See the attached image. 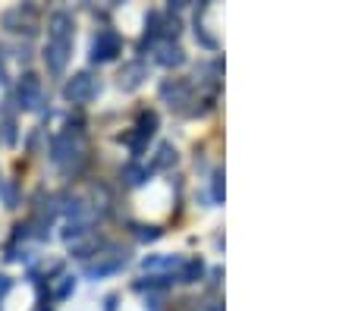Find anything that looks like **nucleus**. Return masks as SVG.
<instances>
[{
    "mask_svg": "<svg viewBox=\"0 0 355 311\" xmlns=\"http://www.w3.org/2000/svg\"><path fill=\"white\" fill-rule=\"evenodd\" d=\"M148 173H151V170H145V167H139V163H129L126 170H123V179H126L129 186H141L148 179Z\"/></svg>",
    "mask_w": 355,
    "mask_h": 311,
    "instance_id": "obj_15",
    "label": "nucleus"
},
{
    "mask_svg": "<svg viewBox=\"0 0 355 311\" xmlns=\"http://www.w3.org/2000/svg\"><path fill=\"white\" fill-rule=\"evenodd\" d=\"M73 290H76V277H63V283H60V290L54 292V299H60V302H63V299H67Z\"/></svg>",
    "mask_w": 355,
    "mask_h": 311,
    "instance_id": "obj_18",
    "label": "nucleus"
},
{
    "mask_svg": "<svg viewBox=\"0 0 355 311\" xmlns=\"http://www.w3.org/2000/svg\"><path fill=\"white\" fill-rule=\"evenodd\" d=\"M98 91H101V82H98V75L88 73V69H85V73H76L73 79L63 85V98H67V101H73V104H88L94 95H98Z\"/></svg>",
    "mask_w": 355,
    "mask_h": 311,
    "instance_id": "obj_2",
    "label": "nucleus"
},
{
    "mask_svg": "<svg viewBox=\"0 0 355 311\" xmlns=\"http://www.w3.org/2000/svg\"><path fill=\"white\" fill-rule=\"evenodd\" d=\"M161 98L170 107H182V104H189V98H192V85H189L186 79H167L161 85Z\"/></svg>",
    "mask_w": 355,
    "mask_h": 311,
    "instance_id": "obj_8",
    "label": "nucleus"
},
{
    "mask_svg": "<svg viewBox=\"0 0 355 311\" xmlns=\"http://www.w3.org/2000/svg\"><path fill=\"white\" fill-rule=\"evenodd\" d=\"M170 163H176V148L170 142H164L161 148H157L155 161H151V170H167Z\"/></svg>",
    "mask_w": 355,
    "mask_h": 311,
    "instance_id": "obj_14",
    "label": "nucleus"
},
{
    "mask_svg": "<svg viewBox=\"0 0 355 311\" xmlns=\"http://www.w3.org/2000/svg\"><path fill=\"white\" fill-rule=\"evenodd\" d=\"M104 311H116V296H107V308Z\"/></svg>",
    "mask_w": 355,
    "mask_h": 311,
    "instance_id": "obj_23",
    "label": "nucleus"
},
{
    "mask_svg": "<svg viewBox=\"0 0 355 311\" xmlns=\"http://www.w3.org/2000/svg\"><path fill=\"white\" fill-rule=\"evenodd\" d=\"M3 142L16 145V120H13V114L3 116Z\"/></svg>",
    "mask_w": 355,
    "mask_h": 311,
    "instance_id": "obj_17",
    "label": "nucleus"
},
{
    "mask_svg": "<svg viewBox=\"0 0 355 311\" xmlns=\"http://www.w3.org/2000/svg\"><path fill=\"white\" fill-rule=\"evenodd\" d=\"M205 277V261L201 258H189V261L180 264V274L173 277V283H198V280Z\"/></svg>",
    "mask_w": 355,
    "mask_h": 311,
    "instance_id": "obj_12",
    "label": "nucleus"
},
{
    "mask_svg": "<svg viewBox=\"0 0 355 311\" xmlns=\"http://www.w3.org/2000/svg\"><path fill=\"white\" fill-rule=\"evenodd\" d=\"M10 290H13V280H10V277H3V274H0V302H3V296H7Z\"/></svg>",
    "mask_w": 355,
    "mask_h": 311,
    "instance_id": "obj_21",
    "label": "nucleus"
},
{
    "mask_svg": "<svg viewBox=\"0 0 355 311\" xmlns=\"http://www.w3.org/2000/svg\"><path fill=\"white\" fill-rule=\"evenodd\" d=\"M155 132H157V114L155 110H141L135 126H132V132L126 136V145H129V151H132V157H139L141 151H145V145L151 142Z\"/></svg>",
    "mask_w": 355,
    "mask_h": 311,
    "instance_id": "obj_3",
    "label": "nucleus"
},
{
    "mask_svg": "<svg viewBox=\"0 0 355 311\" xmlns=\"http://www.w3.org/2000/svg\"><path fill=\"white\" fill-rule=\"evenodd\" d=\"M120 51H123L120 35L114 28H101L92 41V63H110L120 57Z\"/></svg>",
    "mask_w": 355,
    "mask_h": 311,
    "instance_id": "obj_4",
    "label": "nucleus"
},
{
    "mask_svg": "<svg viewBox=\"0 0 355 311\" xmlns=\"http://www.w3.org/2000/svg\"><path fill=\"white\" fill-rule=\"evenodd\" d=\"M16 101H19L22 110H38L44 104V88H41V79L35 73H26L19 79V88H16Z\"/></svg>",
    "mask_w": 355,
    "mask_h": 311,
    "instance_id": "obj_5",
    "label": "nucleus"
},
{
    "mask_svg": "<svg viewBox=\"0 0 355 311\" xmlns=\"http://www.w3.org/2000/svg\"><path fill=\"white\" fill-rule=\"evenodd\" d=\"M161 35H164V16L161 13H151V16H148V28H145V35H141V44H139V48L141 51L151 48V44H155Z\"/></svg>",
    "mask_w": 355,
    "mask_h": 311,
    "instance_id": "obj_13",
    "label": "nucleus"
},
{
    "mask_svg": "<svg viewBox=\"0 0 355 311\" xmlns=\"http://www.w3.org/2000/svg\"><path fill=\"white\" fill-rule=\"evenodd\" d=\"M182 258H145L141 261V267L145 271H161V267H180Z\"/></svg>",
    "mask_w": 355,
    "mask_h": 311,
    "instance_id": "obj_16",
    "label": "nucleus"
},
{
    "mask_svg": "<svg viewBox=\"0 0 355 311\" xmlns=\"http://www.w3.org/2000/svg\"><path fill=\"white\" fill-rule=\"evenodd\" d=\"M214 202H217V204L223 202V173H220V170L214 173Z\"/></svg>",
    "mask_w": 355,
    "mask_h": 311,
    "instance_id": "obj_20",
    "label": "nucleus"
},
{
    "mask_svg": "<svg viewBox=\"0 0 355 311\" xmlns=\"http://www.w3.org/2000/svg\"><path fill=\"white\" fill-rule=\"evenodd\" d=\"M126 264H129V251L126 249H116V245H107V251H104V255H98V261H92L85 267V277H92V280L110 277V274L123 271Z\"/></svg>",
    "mask_w": 355,
    "mask_h": 311,
    "instance_id": "obj_1",
    "label": "nucleus"
},
{
    "mask_svg": "<svg viewBox=\"0 0 355 311\" xmlns=\"http://www.w3.org/2000/svg\"><path fill=\"white\" fill-rule=\"evenodd\" d=\"M69 51H73V41H54V38H47L44 44V63L47 69L54 75H63V69H67L69 63Z\"/></svg>",
    "mask_w": 355,
    "mask_h": 311,
    "instance_id": "obj_7",
    "label": "nucleus"
},
{
    "mask_svg": "<svg viewBox=\"0 0 355 311\" xmlns=\"http://www.w3.org/2000/svg\"><path fill=\"white\" fill-rule=\"evenodd\" d=\"M3 28L13 35H35V28H38V22H35V10L32 7H13L3 13Z\"/></svg>",
    "mask_w": 355,
    "mask_h": 311,
    "instance_id": "obj_6",
    "label": "nucleus"
},
{
    "mask_svg": "<svg viewBox=\"0 0 355 311\" xmlns=\"http://www.w3.org/2000/svg\"><path fill=\"white\" fill-rule=\"evenodd\" d=\"M47 38L54 41H73V16L69 13H54L47 19Z\"/></svg>",
    "mask_w": 355,
    "mask_h": 311,
    "instance_id": "obj_10",
    "label": "nucleus"
},
{
    "mask_svg": "<svg viewBox=\"0 0 355 311\" xmlns=\"http://www.w3.org/2000/svg\"><path fill=\"white\" fill-rule=\"evenodd\" d=\"M155 60L161 63V66H182V63H186V51H182L176 41H161L155 48Z\"/></svg>",
    "mask_w": 355,
    "mask_h": 311,
    "instance_id": "obj_9",
    "label": "nucleus"
},
{
    "mask_svg": "<svg viewBox=\"0 0 355 311\" xmlns=\"http://www.w3.org/2000/svg\"><path fill=\"white\" fill-rule=\"evenodd\" d=\"M139 239L141 242H155V239H161V230L157 226H139Z\"/></svg>",
    "mask_w": 355,
    "mask_h": 311,
    "instance_id": "obj_19",
    "label": "nucleus"
},
{
    "mask_svg": "<svg viewBox=\"0 0 355 311\" xmlns=\"http://www.w3.org/2000/svg\"><path fill=\"white\" fill-rule=\"evenodd\" d=\"M3 198H7V208H16V189H13V186H7V189H3Z\"/></svg>",
    "mask_w": 355,
    "mask_h": 311,
    "instance_id": "obj_22",
    "label": "nucleus"
},
{
    "mask_svg": "<svg viewBox=\"0 0 355 311\" xmlns=\"http://www.w3.org/2000/svg\"><path fill=\"white\" fill-rule=\"evenodd\" d=\"M145 79H148V66L141 60H132V63H126V66H123L120 88H123V91H135V88H139Z\"/></svg>",
    "mask_w": 355,
    "mask_h": 311,
    "instance_id": "obj_11",
    "label": "nucleus"
}]
</instances>
